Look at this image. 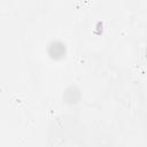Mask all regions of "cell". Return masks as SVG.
<instances>
[{"instance_id":"6da1fadb","label":"cell","mask_w":147,"mask_h":147,"mask_svg":"<svg viewBox=\"0 0 147 147\" xmlns=\"http://www.w3.org/2000/svg\"><path fill=\"white\" fill-rule=\"evenodd\" d=\"M64 52H65V49H64V47H63V45L62 44H60V42H55V44H53L52 46H51V48H49V54L53 56V57H61L63 54H64Z\"/></svg>"}]
</instances>
